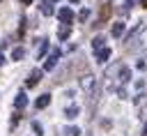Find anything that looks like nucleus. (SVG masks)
<instances>
[{
  "label": "nucleus",
  "mask_w": 147,
  "mask_h": 136,
  "mask_svg": "<svg viewBox=\"0 0 147 136\" xmlns=\"http://www.w3.org/2000/svg\"><path fill=\"white\" fill-rule=\"evenodd\" d=\"M103 41H106V39H103L101 35H99V37H94V39H92V48H94V51H99V48H103Z\"/></svg>",
  "instance_id": "nucleus-14"
},
{
  "label": "nucleus",
  "mask_w": 147,
  "mask_h": 136,
  "mask_svg": "<svg viewBox=\"0 0 147 136\" xmlns=\"http://www.w3.org/2000/svg\"><path fill=\"white\" fill-rule=\"evenodd\" d=\"M41 14H44V16H51V14H53V7H51V2H48V0H44V2H41Z\"/></svg>",
  "instance_id": "nucleus-12"
},
{
  "label": "nucleus",
  "mask_w": 147,
  "mask_h": 136,
  "mask_svg": "<svg viewBox=\"0 0 147 136\" xmlns=\"http://www.w3.org/2000/svg\"><path fill=\"white\" fill-rule=\"evenodd\" d=\"M46 48H48V41H46V39H41V46H39V51H37V55L41 58V55L46 53Z\"/></svg>",
  "instance_id": "nucleus-17"
},
{
  "label": "nucleus",
  "mask_w": 147,
  "mask_h": 136,
  "mask_svg": "<svg viewBox=\"0 0 147 136\" xmlns=\"http://www.w3.org/2000/svg\"><path fill=\"white\" fill-rule=\"evenodd\" d=\"M48 104H51V95H41V97L34 101V106H37V108H46Z\"/></svg>",
  "instance_id": "nucleus-11"
},
{
  "label": "nucleus",
  "mask_w": 147,
  "mask_h": 136,
  "mask_svg": "<svg viewBox=\"0 0 147 136\" xmlns=\"http://www.w3.org/2000/svg\"><path fill=\"white\" fill-rule=\"evenodd\" d=\"M140 5H142V7H147V0H140Z\"/></svg>",
  "instance_id": "nucleus-20"
},
{
  "label": "nucleus",
  "mask_w": 147,
  "mask_h": 136,
  "mask_svg": "<svg viewBox=\"0 0 147 136\" xmlns=\"http://www.w3.org/2000/svg\"><path fill=\"white\" fill-rule=\"evenodd\" d=\"M39 81H41V69H34V71L30 74V78L25 81V85H28V88H34Z\"/></svg>",
  "instance_id": "nucleus-6"
},
{
  "label": "nucleus",
  "mask_w": 147,
  "mask_h": 136,
  "mask_svg": "<svg viewBox=\"0 0 147 136\" xmlns=\"http://www.w3.org/2000/svg\"><path fill=\"white\" fill-rule=\"evenodd\" d=\"M142 134H147V122H145V129H142Z\"/></svg>",
  "instance_id": "nucleus-22"
},
{
  "label": "nucleus",
  "mask_w": 147,
  "mask_h": 136,
  "mask_svg": "<svg viewBox=\"0 0 147 136\" xmlns=\"http://www.w3.org/2000/svg\"><path fill=\"white\" fill-rule=\"evenodd\" d=\"M21 2H23V5H30V2H32V0H21Z\"/></svg>",
  "instance_id": "nucleus-21"
},
{
  "label": "nucleus",
  "mask_w": 147,
  "mask_h": 136,
  "mask_svg": "<svg viewBox=\"0 0 147 136\" xmlns=\"http://www.w3.org/2000/svg\"><path fill=\"white\" fill-rule=\"evenodd\" d=\"M23 55H25V51H23V48H14V51H11V60H21Z\"/></svg>",
  "instance_id": "nucleus-16"
},
{
  "label": "nucleus",
  "mask_w": 147,
  "mask_h": 136,
  "mask_svg": "<svg viewBox=\"0 0 147 136\" xmlns=\"http://www.w3.org/2000/svg\"><path fill=\"white\" fill-rule=\"evenodd\" d=\"M53 2H55V0H53Z\"/></svg>",
  "instance_id": "nucleus-23"
},
{
  "label": "nucleus",
  "mask_w": 147,
  "mask_h": 136,
  "mask_svg": "<svg viewBox=\"0 0 147 136\" xmlns=\"http://www.w3.org/2000/svg\"><path fill=\"white\" fill-rule=\"evenodd\" d=\"M2 62H5V55H2V53H0V65H2Z\"/></svg>",
  "instance_id": "nucleus-19"
},
{
  "label": "nucleus",
  "mask_w": 147,
  "mask_h": 136,
  "mask_svg": "<svg viewBox=\"0 0 147 136\" xmlns=\"http://www.w3.org/2000/svg\"><path fill=\"white\" fill-rule=\"evenodd\" d=\"M124 21H117V23H113V37H122V32H124Z\"/></svg>",
  "instance_id": "nucleus-10"
},
{
  "label": "nucleus",
  "mask_w": 147,
  "mask_h": 136,
  "mask_svg": "<svg viewBox=\"0 0 147 136\" xmlns=\"http://www.w3.org/2000/svg\"><path fill=\"white\" fill-rule=\"evenodd\" d=\"M94 85H96V81H94V76H92V74H85V76L80 78V88H83L87 95H92V92H94Z\"/></svg>",
  "instance_id": "nucleus-3"
},
{
  "label": "nucleus",
  "mask_w": 147,
  "mask_h": 136,
  "mask_svg": "<svg viewBox=\"0 0 147 136\" xmlns=\"http://www.w3.org/2000/svg\"><path fill=\"white\" fill-rule=\"evenodd\" d=\"M129 78H131V71H129V67H124V65H122V67H119V71H117V83H126Z\"/></svg>",
  "instance_id": "nucleus-7"
},
{
  "label": "nucleus",
  "mask_w": 147,
  "mask_h": 136,
  "mask_svg": "<svg viewBox=\"0 0 147 136\" xmlns=\"http://www.w3.org/2000/svg\"><path fill=\"white\" fill-rule=\"evenodd\" d=\"M87 16H90V9H83V12L78 14V18H80V21H87Z\"/></svg>",
  "instance_id": "nucleus-18"
},
{
  "label": "nucleus",
  "mask_w": 147,
  "mask_h": 136,
  "mask_svg": "<svg viewBox=\"0 0 147 136\" xmlns=\"http://www.w3.org/2000/svg\"><path fill=\"white\" fill-rule=\"evenodd\" d=\"M108 58H110V48H106V46H103V48H99V51H96V60H99L101 65H103Z\"/></svg>",
  "instance_id": "nucleus-8"
},
{
  "label": "nucleus",
  "mask_w": 147,
  "mask_h": 136,
  "mask_svg": "<svg viewBox=\"0 0 147 136\" xmlns=\"http://www.w3.org/2000/svg\"><path fill=\"white\" fill-rule=\"evenodd\" d=\"M25 104H28L25 92H18V95H16V99H14V106H16V108H25Z\"/></svg>",
  "instance_id": "nucleus-9"
},
{
  "label": "nucleus",
  "mask_w": 147,
  "mask_h": 136,
  "mask_svg": "<svg viewBox=\"0 0 147 136\" xmlns=\"http://www.w3.org/2000/svg\"><path fill=\"white\" fill-rule=\"evenodd\" d=\"M129 48H136V51H147V28H138L131 37H129Z\"/></svg>",
  "instance_id": "nucleus-1"
},
{
  "label": "nucleus",
  "mask_w": 147,
  "mask_h": 136,
  "mask_svg": "<svg viewBox=\"0 0 147 136\" xmlns=\"http://www.w3.org/2000/svg\"><path fill=\"white\" fill-rule=\"evenodd\" d=\"M110 14H113V5H110V2H103V5H101V9H99V21H96V25L106 23V21L110 18Z\"/></svg>",
  "instance_id": "nucleus-2"
},
{
  "label": "nucleus",
  "mask_w": 147,
  "mask_h": 136,
  "mask_svg": "<svg viewBox=\"0 0 147 136\" xmlns=\"http://www.w3.org/2000/svg\"><path fill=\"white\" fill-rule=\"evenodd\" d=\"M57 18H60L62 23H67V25H69V23L74 21V12H71L69 7H62V9L57 12Z\"/></svg>",
  "instance_id": "nucleus-4"
},
{
  "label": "nucleus",
  "mask_w": 147,
  "mask_h": 136,
  "mask_svg": "<svg viewBox=\"0 0 147 136\" xmlns=\"http://www.w3.org/2000/svg\"><path fill=\"white\" fill-rule=\"evenodd\" d=\"M69 32H71V30H69V25H67V23H64V25H62V28H60V30H57V37H60V39H62V41H64V39H67V37H69Z\"/></svg>",
  "instance_id": "nucleus-13"
},
{
  "label": "nucleus",
  "mask_w": 147,
  "mask_h": 136,
  "mask_svg": "<svg viewBox=\"0 0 147 136\" xmlns=\"http://www.w3.org/2000/svg\"><path fill=\"white\" fill-rule=\"evenodd\" d=\"M64 115H67V118H69V120H74V118H76V115H78V106H69V108H67V111H64Z\"/></svg>",
  "instance_id": "nucleus-15"
},
{
  "label": "nucleus",
  "mask_w": 147,
  "mask_h": 136,
  "mask_svg": "<svg viewBox=\"0 0 147 136\" xmlns=\"http://www.w3.org/2000/svg\"><path fill=\"white\" fill-rule=\"evenodd\" d=\"M57 58H60V51H57V48H55V51H53V53H51V58H48V60H46V62H44V69H46V71H51V69H53V67H55V62H57Z\"/></svg>",
  "instance_id": "nucleus-5"
}]
</instances>
